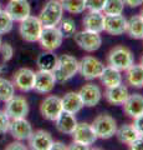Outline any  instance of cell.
<instances>
[{
  "instance_id": "6da1fadb",
  "label": "cell",
  "mask_w": 143,
  "mask_h": 150,
  "mask_svg": "<svg viewBox=\"0 0 143 150\" xmlns=\"http://www.w3.org/2000/svg\"><path fill=\"white\" fill-rule=\"evenodd\" d=\"M56 83L63 84L75 76L78 73V60L72 55L62 54L57 58L56 68L54 69Z\"/></svg>"
},
{
  "instance_id": "7a4b0ae2",
  "label": "cell",
  "mask_w": 143,
  "mask_h": 150,
  "mask_svg": "<svg viewBox=\"0 0 143 150\" xmlns=\"http://www.w3.org/2000/svg\"><path fill=\"white\" fill-rule=\"evenodd\" d=\"M133 63H135V55L127 46L117 45L107 54V65L119 70L121 73L126 71Z\"/></svg>"
},
{
  "instance_id": "3957f363",
  "label": "cell",
  "mask_w": 143,
  "mask_h": 150,
  "mask_svg": "<svg viewBox=\"0 0 143 150\" xmlns=\"http://www.w3.org/2000/svg\"><path fill=\"white\" fill-rule=\"evenodd\" d=\"M39 20L44 28L57 26L63 18V8L59 0H49L39 14Z\"/></svg>"
},
{
  "instance_id": "277c9868",
  "label": "cell",
  "mask_w": 143,
  "mask_h": 150,
  "mask_svg": "<svg viewBox=\"0 0 143 150\" xmlns=\"http://www.w3.org/2000/svg\"><path fill=\"white\" fill-rule=\"evenodd\" d=\"M92 129H93L97 139L107 140L114 137L117 130V123L114 118L108 114H100L92 121Z\"/></svg>"
},
{
  "instance_id": "5b68a950",
  "label": "cell",
  "mask_w": 143,
  "mask_h": 150,
  "mask_svg": "<svg viewBox=\"0 0 143 150\" xmlns=\"http://www.w3.org/2000/svg\"><path fill=\"white\" fill-rule=\"evenodd\" d=\"M44 26L41 24L38 16L29 15L26 19L20 21L19 25V33L22 38V40L27 41V43H36L39 41V38L43 33Z\"/></svg>"
},
{
  "instance_id": "8992f818",
  "label": "cell",
  "mask_w": 143,
  "mask_h": 150,
  "mask_svg": "<svg viewBox=\"0 0 143 150\" xmlns=\"http://www.w3.org/2000/svg\"><path fill=\"white\" fill-rule=\"evenodd\" d=\"M105 69L103 63L95 56L87 55L78 62V73L86 80H95L98 79Z\"/></svg>"
},
{
  "instance_id": "52a82bcc",
  "label": "cell",
  "mask_w": 143,
  "mask_h": 150,
  "mask_svg": "<svg viewBox=\"0 0 143 150\" xmlns=\"http://www.w3.org/2000/svg\"><path fill=\"white\" fill-rule=\"evenodd\" d=\"M72 38L75 43L78 45V48H81L87 53H93V51L98 50L102 45V38H101L100 33H95L91 30L84 29L81 31H76Z\"/></svg>"
},
{
  "instance_id": "ba28073f",
  "label": "cell",
  "mask_w": 143,
  "mask_h": 150,
  "mask_svg": "<svg viewBox=\"0 0 143 150\" xmlns=\"http://www.w3.org/2000/svg\"><path fill=\"white\" fill-rule=\"evenodd\" d=\"M63 36L61 31L57 26H51V28H44L43 33L39 38L40 46L44 50L47 51H55L62 45Z\"/></svg>"
},
{
  "instance_id": "9c48e42d",
  "label": "cell",
  "mask_w": 143,
  "mask_h": 150,
  "mask_svg": "<svg viewBox=\"0 0 143 150\" xmlns=\"http://www.w3.org/2000/svg\"><path fill=\"white\" fill-rule=\"evenodd\" d=\"M29 103H27L25 96L21 95H14L10 100L5 103V109H4V111L6 112L11 120L26 118L29 114Z\"/></svg>"
},
{
  "instance_id": "30bf717a",
  "label": "cell",
  "mask_w": 143,
  "mask_h": 150,
  "mask_svg": "<svg viewBox=\"0 0 143 150\" xmlns=\"http://www.w3.org/2000/svg\"><path fill=\"white\" fill-rule=\"evenodd\" d=\"M62 112L61 98L57 95H47L40 104V114L49 121H55Z\"/></svg>"
},
{
  "instance_id": "8fae6325",
  "label": "cell",
  "mask_w": 143,
  "mask_h": 150,
  "mask_svg": "<svg viewBox=\"0 0 143 150\" xmlns=\"http://www.w3.org/2000/svg\"><path fill=\"white\" fill-rule=\"evenodd\" d=\"M13 83L15 85V89L20 90L21 93L33 91L35 84V71L30 68H20L14 74Z\"/></svg>"
},
{
  "instance_id": "7c38bea8",
  "label": "cell",
  "mask_w": 143,
  "mask_h": 150,
  "mask_svg": "<svg viewBox=\"0 0 143 150\" xmlns=\"http://www.w3.org/2000/svg\"><path fill=\"white\" fill-rule=\"evenodd\" d=\"M5 10L14 20V23H20L31 15V6L27 0H9Z\"/></svg>"
},
{
  "instance_id": "4fadbf2b",
  "label": "cell",
  "mask_w": 143,
  "mask_h": 150,
  "mask_svg": "<svg viewBox=\"0 0 143 150\" xmlns=\"http://www.w3.org/2000/svg\"><path fill=\"white\" fill-rule=\"evenodd\" d=\"M77 93L81 98L84 106H87V108L96 106L101 101V98H102L101 88L98 85H96V84H93V83L85 84V85L82 86Z\"/></svg>"
},
{
  "instance_id": "5bb4252c",
  "label": "cell",
  "mask_w": 143,
  "mask_h": 150,
  "mask_svg": "<svg viewBox=\"0 0 143 150\" xmlns=\"http://www.w3.org/2000/svg\"><path fill=\"white\" fill-rule=\"evenodd\" d=\"M33 126L26 118H19V119H13L10 120V125H9V133L15 140H20V142H25L30 138L33 134Z\"/></svg>"
},
{
  "instance_id": "9a60e30c",
  "label": "cell",
  "mask_w": 143,
  "mask_h": 150,
  "mask_svg": "<svg viewBox=\"0 0 143 150\" xmlns=\"http://www.w3.org/2000/svg\"><path fill=\"white\" fill-rule=\"evenodd\" d=\"M56 84V79L52 71L39 70L35 73V84L34 90L39 94H50Z\"/></svg>"
},
{
  "instance_id": "2e32d148",
  "label": "cell",
  "mask_w": 143,
  "mask_h": 150,
  "mask_svg": "<svg viewBox=\"0 0 143 150\" xmlns=\"http://www.w3.org/2000/svg\"><path fill=\"white\" fill-rule=\"evenodd\" d=\"M72 138L73 142H78L87 145V146H91L96 143L97 137H96L93 129H92L91 124L89 123H77L75 130L72 131Z\"/></svg>"
},
{
  "instance_id": "e0dca14e",
  "label": "cell",
  "mask_w": 143,
  "mask_h": 150,
  "mask_svg": "<svg viewBox=\"0 0 143 150\" xmlns=\"http://www.w3.org/2000/svg\"><path fill=\"white\" fill-rule=\"evenodd\" d=\"M27 143H29V148L34 150H50L54 143V139L49 131L40 129L33 131V134L27 139Z\"/></svg>"
},
{
  "instance_id": "ac0fdd59",
  "label": "cell",
  "mask_w": 143,
  "mask_h": 150,
  "mask_svg": "<svg viewBox=\"0 0 143 150\" xmlns=\"http://www.w3.org/2000/svg\"><path fill=\"white\" fill-rule=\"evenodd\" d=\"M123 111L128 118L135 119L136 116L143 114V95L140 93L130 94L126 101L122 104Z\"/></svg>"
},
{
  "instance_id": "d6986e66",
  "label": "cell",
  "mask_w": 143,
  "mask_h": 150,
  "mask_svg": "<svg viewBox=\"0 0 143 150\" xmlns=\"http://www.w3.org/2000/svg\"><path fill=\"white\" fill-rule=\"evenodd\" d=\"M105 19L106 15L102 11H89L82 19V25L86 30L101 34L102 31H105Z\"/></svg>"
},
{
  "instance_id": "ffe728a7",
  "label": "cell",
  "mask_w": 143,
  "mask_h": 150,
  "mask_svg": "<svg viewBox=\"0 0 143 150\" xmlns=\"http://www.w3.org/2000/svg\"><path fill=\"white\" fill-rule=\"evenodd\" d=\"M127 19L121 15H106L105 19V31L110 35H122L126 33Z\"/></svg>"
},
{
  "instance_id": "44dd1931",
  "label": "cell",
  "mask_w": 143,
  "mask_h": 150,
  "mask_svg": "<svg viewBox=\"0 0 143 150\" xmlns=\"http://www.w3.org/2000/svg\"><path fill=\"white\" fill-rule=\"evenodd\" d=\"M128 95H130L128 88L126 85H123V84L106 88L105 90V99L112 105H122L126 101Z\"/></svg>"
},
{
  "instance_id": "7402d4cb",
  "label": "cell",
  "mask_w": 143,
  "mask_h": 150,
  "mask_svg": "<svg viewBox=\"0 0 143 150\" xmlns=\"http://www.w3.org/2000/svg\"><path fill=\"white\" fill-rule=\"evenodd\" d=\"M54 123L59 133L65 134V135H71L77 125V120L75 114H71V112L62 110V112L57 116V119Z\"/></svg>"
},
{
  "instance_id": "603a6c76",
  "label": "cell",
  "mask_w": 143,
  "mask_h": 150,
  "mask_svg": "<svg viewBox=\"0 0 143 150\" xmlns=\"http://www.w3.org/2000/svg\"><path fill=\"white\" fill-rule=\"evenodd\" d=\"M61 103H62V110L71 112V114H77L82 110L84 104H82V100L80 95H78L77 91H68L65 95L61 98Z\"/></svg>"
},
{
  "instance_id": "cb8c5ba5",
  "label": "cell",
  "mask_w": 143,
  "mask_h": 150,
  "mask_svg": "<svg viewBox=\"0 0 143 150\" xmlns=\"http://www.w3.org/2000/svg\"><path fill=\"white\" fill-rule=\"evenodd\" d=\"M100 80L101 84L105 86V88H111V86H116L122 84L123 81V78H122V74L119 70L114 69L112 67H105L102 74L100 75Z\"/></svg>"
},
{
  "instance_id": "d4e9b609",
  "label": "cell",
  "mask_w": 143,
  "mask_h": 150,
  "mask_svg": "<svg viewBox=\"0 0 143 150\" xmlns=\"http://www.w3.org/2000/svg\"><path fill=\"white\" fill-rule=\"evenodd\" d=\"M124 73H126V81L130 86L136 89L143 88V67L141 64L133 63Z\"/></svg>"
},
{
  "instance_id": "484cf974",
  "label": "cell",
  "mask_w": 143,
  "mask_h": 150,
  "mask_svg": "<svg viewBox=\"0 0 143 150\" xmlns=\"http://www.w3.org/2000/svg\"><path fill=\"white\" fill-rule=\"evenodd\" d=\"M114 137L118 139L119 143H122L124 145L131 144L133 140L140 137V133L136 130V128L133 126V124H123L119 128H117Z\"/></svg>"
},
{
  "instance_id": "4316f807",
  "label": "cell",
  "mask_w": 143,
  "mask_h": 150,
  "mask_svg": "<svg viewBox=\"0 0 143 150\" xmlns=\"http://www.w3.org/2000/svg\"><path fill=\"white\" fill-rule=\"evenodd\" d=\"M126 33L131 39L140 40L143 38V19L140 16V14L127 19Z\"/></svg>"
},
{
  "instance_id": "83f0119b",
  "label": "cell",
  "mask_w": 143,
  "mask_h": 150,
  "mask_svg": "<svg viewBox=\"0 0 143 150\" xmlns=\"http://www.w3.org/2000/svg\"><path fill=\"white\" fill-rule=\"evenodd\" d=\"M57 55L54 54V51L45 50L41 53L38 59H36V65H38L39 70H46V71H54L57 64Z\"/></svg>"
},
{
  "instance_id": "f1b7e54d",
  "label": "cell",
  "mask_w": 143,
  "mask_h": 150,
  "mask_svg": "<svg viewBox=\"0 0 143 150\" xmlns=\"http://www.w3.org/2000/svg\"><path fill=\"white\" fill-rule=\"evenodd\" d=\"M15 95V85L13 80L0 78V101L6 103Z\"/></svg>"
},
{
  "instance_id": "f546056e",
  "label": "cell",
  "mask_w": 143,
  "mask_h": 150,
  "mask_svg": "<svg viewBox=\"0 0 143 150\" xmlns=\"http://www.w3.org/2000/svg\"><path fill=\"white\" fill-rule=\"evenodd\" d=\"M124 3L123 0H106L102 9V13L105 15H121L124 10Z\"/></svg>"
},
{
  "instance_id": "4dcf8cb0",
  "label": "cell",
  "mask_w": 143,
  "mask_h": 150,
  "mask_svg": "<svg viewBox=\"0 0 143 150\" xmlns=\"http://www.w3.org/2000/svg\"><path fill=\"white\" fill-rule=\"evenodd\" d=\"M63 11L70 14H82L86 10V0H62Z\"/></svg>"
},
{
  "instance_id": "1f68e13d",
  "label": "cell",
  "mask_w": 143,
  "mask_h": 150,
  "mask_svg": "<svg viewBox=\"0 0 143 150\" xmlns=\"http://www.w3.org/2000/svg\"><path fill=\"white\" fill-rule=\"evenodd\" d=\"M57 28L60 29V31H61L63 39L72 38L76 33V23L72 18H65V19L62 18L60 24L57 25Z\"/></svg>"
},
{
  "instance_id": "d6a6232c",
  "label": "cell",
  "mask_w": 143,
  "mask_h": 150,
  "mask_svg": "<svg viewBox=\"0 0 143 150\" xmlns=\"http://www.w3.org/2000/svg\"><path fill=\"white\" fill-rule=\"evenodd\" d=\"M14 20L10 15L6 13V10H0V35H5L13 30Z\"/></svg>"
},
{
  "instance_id": "836d02e7",
  "label": "cell",
  "mask_w": 143,
  "mask_h": 150,
  "mask_svg": "<svg viewBox=\"0 0 143 150\" xmlns=\"http://www.w3.org/2000/svg\"><path fill=\"white\" fill-rule=\"evenodd\" d=\"M0 54L4 63H8L14 58V48L9 43H3L0 46Z\"/></svg>"
},
{
  "instance_id": "e575fe53",
  "label": "cell",
  "mask_w": 143,
  "mask_h": 150,
  "mask_svg": "<svg viewBox=\"0 0 143 150\" xmlns=\"http://www.w3.org/2000/svg\"><path fill=\"white\" fill-rule=\"evenodd\" d=\"M10 118L4 110H0V135L6 134L9 131V125H10Z\"/></svg>"
},
{
  "instance_id": "d590c367",
  "label": "cell",
  "mask_w": 143,
  "mask_h": 150,
  "mask_svg": "<svg viewBox=\"0 0 143 150\" xmlns=\"http://www.w3.org/2000/svg\"><path fill=\"white\" fill-rule=\"evenodd\" d=\"M106 0H86V10L102 11Z\"/></svg>"
},
{
  "instance_id": "8d00e7d4",
  "label": "cell",
  "mask_w": 143,
  "mask_h": 150,
  "mask_svg": "<svg viewBox=\"0 0 143 150\" xmlns=\"http://www.w3.org/2000/svg\"><path fill=\"white\" fill-rule=\"evenodd\" d=\"M133 126H135L136 130L140 133V135L143 134V114L138 115L133 119Z\"/></svg>"
},
{
  "instance_id": "74e56055",
  "label": "cell",
  "mask_w": 143,
  "mask_h": 150,
  "mask_svg": "<svg viewBox=\"0 0 143 150\" xmlns=\"http://www.w3.org/2000/svg\"><path fill=\"white\" fill-rule=\"evenodd\" d=\"M128 148L132 150H143V139L141 138V135L133 140L131 144H128Z\"/></svg>"
},
{
  "instance_id": "f35d334b",
  "label": "cell",
  "mask_w": 143,
  "mask_h": 150,
  "mask_svg": "<svg viewBox=\"0 0 143 150\" xmlns=\"http://www.w3.org/2000/svg\"><path fill=\"white\" fill-rule=\"evenodd\" d=\"M6 149H8V150H14V149L26 150L27 146H26V145L22 143V142H20V140H15V142H13V143H10L9 145H6Z\"/></svg>"
},
{
  "instance_id": "ab89813d",
  "label": "cell",
  "mask_w": 143,
  "mask_h": 150,
  "mask_svg": "<svg viewBox=\"0 0 143 150\" xmlns=\"http://www.w3.org/2000/svg\"><path fill=\"white\" fill-rule=\"evenodd\" d=\"M90 146H87V145L82 144V143H78V142H72L71 145H68L67 149H71V150H86L89 149Z\"/></svg>"
},
{
  "instance_id": "60d3db41",
  "label": "cell",
  "mask_w": 143,
  "mask_h": 150,
  "mask_svg": "<svg viewBox=\"0 0 143 150\" xmlns=\"http://www.w3.org/2000/svg\"><path fill=\"white\" fill-rule=\"evenodd\" d=\"M123 3L128 8H137L143 5V0H123Z\"/></svg>"
},
{
  "instance_id": "b9f144b4",
  "label": "cell",
  "mask_w": 143,
  "mask_h": 150,
  "mask_svg": "<svg viewBox=\"0 0 143 150\" xmlns=\"http://www.w3.org/2000/svg\"><path fill=\"white\" fill-rule=\"evenodd\" d=\"M68 146L65 144V143H62V142H54L52 145H51V149L50 150H57V149H61V150H66Z\"/></svg>"
},
{
  "instance_id": "7bdbcfd3",
  "label": "cell",
  "mask_w": 143,
  "mask_h": 150,
  "mask_svg": "<svg viewBox=\"0 0 143 150\" xmlns=\"http://www.w3.org/2000/svg\"><path fill=\"white\" fill-rule=\"evenodd\" d=\"M4 70H5V67H4V65H0V78H1V74L4 73Z\"/></svg>"
},
{
  "instance_id": "ee69618b",
  "label": "cell",
  "mask_w": 143,
  "mask_h": 150,
  "mask_svg": "<svg viewBox=\"0 0 143 150\" xmlns=\"http://www.w3.org/2000/svg\"><path fill=\"white\" fill-rule=\"evenodd\" d=\"M140 16L143 19V6H142V9H141V11H140Z\"/></svg>"
},
{
  "instance_id": "f6af8a7d",
  "label": "cell",
  "mask_w": 143,
  "mask_h": 150,
  "mask_svg": "<svg viewBox=\"0 0 143 150\" xmlns=\"http://www.w3.org/2000/svg\"><path fill=\"white\" fill-rule=\"evenodd\" d=\"M140 64H141L142 67H143V55H142V58H141V62H140Z\"/></svg>"
},
{
  "instance_id": "bcb514c9",
  "label": "cell",
  "mask_w": 143,
  "mask_h": 150,
  "mask_svg": "<svg viewBox=\"0 0 143 150\" xmlns=\"http://www.w3.org/2000/svg\"><path fill=\"white\" fill-rule=\"evenodd\" d=\"M1 44H3V40H1V35H0V46H1Z\"/></svg>"
},
{
  "instance_id": "7dc6e473",
  "label": "cell",
  "mask_w": 143,
  "mask_h": 150,
  "mask_svg": "<svg viewBox=\"0 0 143 150\" xmlns=\"http://www.w3.org/2000/svg\"><path fill=\"white\" fill-rule=\"evenodd\" d=\"M0 10H1V3H0Z\"/></svg>"
},
{
  "instance_id": "c3c4849f",
  "label": "cell",
  "mask_w": 143,
  "mask_h": 150,
  "mask_svg": "<svg viewBox=\"0 0 143 150\" xmlns=\"http://www.w3.org/2000/svg\"><path fill=\"white\" fill-rule=\"evenodd\" d=\"M141 138H142V139H143V134H142V135H141Z\"/></svg>"
},
{
  "instance_id": "681fc988",
  "label": "cell",
  "mask_w": 143,
  "mask_h": 150,
  "mask_svg": "<svg viewBox=\"0 0 143 150\" xmlns=\"http://www.w3.org/2000/svg\"><path fill=\"white\" fill-rule=\"evenodd\" d=\"M59 1H62V0H59Z\"/></svg>"
},
{
  "instance_id": "f907efd6",
  "label": "cell",
  "mask_w": 143,
  "mask_h": 150,
  "mask_svg": "<svg viewBox=\"0 0 143 150\" xmlns=\"http://www.w3.org/2000/svg\"><path fill=\"white\" fill-rule=\"evenodd\" d=\"M142 40H143V38H142Z\"/></svg>"
}]
</instances>
